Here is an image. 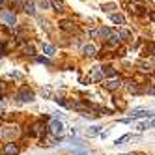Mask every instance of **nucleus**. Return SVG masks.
<instances>
[{
	"instance_id": "f257e3e1",
	"label": "nucleus",
	"mask_w": 155,
	"mask_h": 155,
	"mask_svg": "<svg viewBox=\"0 0 155 155\" xmlns=\"http://www.w3.org/2000/svg\"><path fill=\"white\" fill-rule=\"evenodd\" d=\"M17 99H19V101H23V103H26V101H34V94H32L28 88H23V90L17 94Z\"/></svg>"
},
{
	"instance_id": "f03ea898",
	"label": "nucleus",
	"mask_w": 155,
	"mask_h": 155,
	"mask_svg": "<svg viewBox=\"0 0 155 155\" xmlns=\"http://www.w3.org/2000/svg\"><path fill=\"white\" fill-rule=\"evenodd\" d=\"M49 129H51V133H52V135H62V133H64V124H62V121H58V120H52L51 121V125H49Z\"/></svg>"
},
{
	"instance_id": "7ed1b4c3",
	"label": "nucleus",
	"mask_w": 155,
	"mask_h": 155,
	"mask_svg": "<svg viewBox=\"0 0 155 155\" xmlns=\"http://www.w3.org/2000/svg\"><path fill=\"white\" fill-rule=\"evenodd\" d=\"M19 153V148L15 144H6L4 146V155H17Z\"/></svg>"
},
{
	"instance_id": "20e7f679",
	"label": "nucleus",
	"mask_w": 155,
	"mask_h": 155,
	"mask_svg": "<svg viewBox=\"0 0 155 155\" xmlns=\"http://www.w3.org/2000/svg\"><path fill=\"white\" fill-rule=\"evenodd\" d=\"M151 118V112L150 110H133L131 112V118Z\"/></svg>"
},
{
	"instance_id": "39448f33",
	"label": "nucleus",
	"mask_w": 155,
	"mask_h": 155,
	"mask_svg": "<svg viewBox=\"0 0 155 155\" xmlns=\"http://www.w3.org/2000/svg\"><path fill=\"white\" fill-rule=\"evenodd\" d=\"M0 17H2V19H6V21H8L9 25H13V23H15V15H13V13H8V12H2V13H0Z\"/></svg>"
},
{
	"instance_id": "423d86ee",
	"label": "nucleus",
	"mask_w": 155,
	"mask_h": 155,
	"mask_svg": "<svg viewBox=\"0 0 155 155\" xmlns=\"http://www.w3.org/2000/svg\"><path fill=\"white\" fill-rule=\"evenodd\" d=\"M82 52L88 54V56H94V54H95V47L94 45H84L82 47Z\"/></svg>"
},
{
	"instance_id": "0eeeda50",
	"label": "nucleus",
	"mask_w": 155,
	"mask_h": 155,
	"mask_svg": "<svg viewBox=\"0 0 155 155\" xmlns=\"http://www.w3.org/2000/svg\"><path fill=\"white\" fill-rule=\"evenodd\" d=\"M110 21H112V23H118V25H124V17H121V15H116V13L110 15Z\"/></svg>"
},
{
	"instance_id": "6e6552de",
	"label": "nucleus",
	"mask_w": 155,
	"mask_h": 155,
	"mask_svg": "<svg viewBox=\"0 0 155 155\" xmlns=\"http://www.w3.org/2000/svg\"><path fill=\"white\" fill-rule=\"evenodd\" d=\"M131 138H133L131 135H124V137H121V138H118V140H116V146H121V144H125V142H129Z\"/></svg>"
},
{
	"instance_id": "1a4fd4ad",
	"label": "nucleus",
	"mask_w": 155,
	"mask_h": 155,
	"mask_svg": "<svg viewBox=\"0 0 155 155\" xmlns=\"http://www.w3.org/2000/svg\"><path fill=\"white\" fill-rule=\"evenodd\" d=\"M25 12L30 13V15H34V12H36V9H34V4H32V2H26V4H25Z\"/></svg>"
},
{
	"instance_id": "9d476101",
	"label": "nucleus",
	"mask_w": 155,
	"mask_h": 155,
	"mask_svg": "<svg viewBox=\"0 0 155 155\" xmlns=\"http://www.w3.org/2000/svg\"><path fill=\"white\" fill-rule=\"evenodd\" d=\"M99 129H101V127H97V125L90 127V129H88V137H95V135H99Z\"/></svg>"
},
{
	"instance_id": "9b49d317",
	"label": "nucleus",
	"mask_w": 155,
	"mask_h": 155,
	"mask_svg": "<svg viewBox=\"0 0 155 155\" xmlns=\"http://www.w3.org/2000/svg\"><path fill=\"white\" fill-rule=\"evenodd\" d=\"M43 51H45L47 56H52V54H54V47L52 45H43Z\"/></svg>"
},
{
	"instance_id": "f8f14e48",
	"label": "nucleus",
	"mask_w": 155,
	"mask_h": 155,
	"mask_svg": "<svg viewBox=\"0 0 155 155\" xmlns=\"http://www.w3.org/2000/svg\"><path fill=\"white\" fill-rule=\"evenodd\" d=\"M118 86H120V81H110V82L107 84V88H108V90H116Z\"/></svg>"
},
{
	"instance_id": "ddd939ff",
	"label": "nucleus",
	"mask_w": 155,
	"mask_h": 155,
	"mask_svg": "<svg viewBox=\"0 0 155 155\" xmlns=\"http://www.w3.org/2000/svg\"><path fill=\"white\" fill-rule=\"evenodd\" d=\"M110 43H112V45L120 43V34H112V36H110Z\"/></svg>"
},
{
	"instance_id": "4468645a",
	"label": "nucleus",
	"mask_w": 155,
	"mask_h": 155,
	"mask_svg": "<svg viewBox=\"0 0 155 155\" xmlns=\"http://www.w3.org/2000/svg\"><path fill=\"white\" fill-rule=\"evenodd\" d=\"M148 127H150V124H146V121H144V124H140V125H138V131H146Z\"/></svg>"
},
{
	"instance_id": "2eb2a0df",
	"label": "nucleus",
	"mask_w": 155,
	"mask_h": 155,
	"mask_svg": "<svg viewBox=\"0 0 155 155\" xmlns=\"http://www.w3.org/2000/svg\"><path fill=\"white\" fill-rule=\"evenodd\" d=\"M39 8H43V9L49 8V2H47V0H41V2H39Z\"/></svg>"
},
{
	"instance_id": "dca6fc26",
	"label": "nucleus",
	"mask_w": 155,
	"mask_h": 155,
	"mask_svg": "<svg viewBox=\"0 0 155 155\" xmlns=\"http://www.w3.org/2000/svg\"><path fill=\"white\" fill-rule=\"evenodd\" d=\"M73 155H88V153H86V151H82V150H75V151H73Z\"/></svg>"
},
{
	"instance_id": "f3484780",
	"label": "nucleus",
	"mask_w": 155,
	"mask_h": 155,
	"mask_svg": "<svg viewBox=\"0 0 155 155\" xmlns=\"http://www.w3.org/2000/svg\"><path fill=\"white\" fill-rule=\"evenodd\" d=\"M107 75H108V77H114V75H116V71H112V68H108V71H107Z\"/></svg>"
},
{
	"instance_id": "a211bd4d",
	"label": "nucleus",
	"mask_w": 155,
	"mask_h": 155,
	"mask_svg": "<svg viewBox=\"0 0 155 155\" xmlns=\"http://www.w3.org/2000/svg\"><path fill=\"white\" fill-rule=\"evenodd\" d=\"M38 62H41V64H49V60H47V58H38Z\"/></svg>"
},
{
	"instance_id": "6ab92c4d",
	"label": "nucleus",
	"mask_w": 155,
	"mask_h": 155,
	"mask_svg": "<svg viewBox=\"0 0 155 155\" xmlns=\"http://www.w3.org/2000/svg\"><path fill=\"white\" fill-rule=\"evenodd\" d=\"M0 6H2V0H0Z\"/></svg>"
},
{
	"instance_id": "aec40b11",
	"label": "nucleus",
	"mask_w": 155,
	"mask_h": 155,
	"mask_svg": "<svg viewBox=\"0 0 155 155\" xmlns=\"http://www.w3.org/2000/svg\"><path fill=\"white\" fill-rule=\"evenodd\" d=\"M0 135H2V131H0Z\"/></svg>"
}]
</instances>
